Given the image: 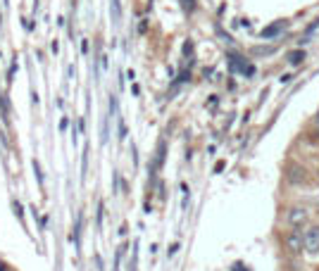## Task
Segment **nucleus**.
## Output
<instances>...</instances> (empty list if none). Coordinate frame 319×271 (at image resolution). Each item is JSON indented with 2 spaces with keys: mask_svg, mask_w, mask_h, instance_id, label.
Returning a JSON list of instances; mask_svg holds the SVG:
<instances>
[{
  "mask_svg": "<svg viewBox=\"0 0 319 271\" xmlns=\"http://www.w3.org/2000/svg\"><path fill=\"white\" fill-rule=\"evenodd\" d=\"M231 271H250V269H248L245 264H243V262H236V264L231 266Z\"/></svg>",
  "mask_w": 319,
  "mask_h": 271,
  "instance_id": "9",
  "label": "nucleus"
},
{
  "mask_svg": "<svg viewBox=\"0 0 319 271\" xmlns=\"http://www.w3.org/2000/svg\"><path fill=\"white\" fill-rule=\"evenodd\" d=\"M305 252H310V255L319 252V226H310L305 231Z\"/></svg>",
  "mask_w": 319,
  "mask_h": 271,
  "instance_id": "2",
  "label": "nucleus"
},
{
  "mask_svg": "<svg viewBox=\"0 0 319 271\" xmlns=\"http://www.w3.org/2000/svg\"><path fill=\"white\" fill-rule=\"evenodd\" d=\"M286 29H288V21L281 19V21H274V24H269V27H264L262 31H260V36H262V38H274V36L284 34Z\"/></svg>",
  "mask_w": 319,
  "mask_h": 271,
  "instance_id": "3",
  "label": "nucleus"
},
{
  "mask_svg": "<svg viewBox=\"0 0 319 271\" xmlns=\"http://www.w3.org/2000/svg\"><path fill=\"white\" fill-rule=\"evenodd\" d=\"M305 60V50H293V53H288V62L291 64H300Z\"/></svg>",
  "mask_w": 319,
  "mask_h": 271,
  "instance_id": "6",
  "label": "nucleus"
},
{
  "mask_svg": "<svg viewBox=\"0 0 319 271\" xmlns=\"http://www.w3.org/2000/svg\"><path fill=\"white\" fill-rule=\"evenodd\" d=\"M305 221H307V212H305V209L293 207L291 212H288V224H291L293 229H300Z\"/></svg>",
  "mask_w": 319,
  "mask_h": 271,
  "instance_id": "4",
  "label": "nucleus"
},
{
  "mask_svg": "<svg viewBox=\"0 0 319 271\" xmlns=\"http://www.w3.org/2000/svg\"><path fill=\"white\" fill-rule=\"evenodd\" d=\"M112 19H115V24L122 19V12H119V0H112Z\"/></svg>",
  "mask_w": 319,
  "mask_h": 271,
  "instance_id": "7",
  "label": "nucleus"
},
{
  "mask_svg": "<svg viewBox=\"0 0 319 271\" xmlns=\"http://www.w3.org/2000/svg\"><path fill=\"white\" fill-rule=\"evenodd\" d=\"M286 248H288V252H293V255L303 252L305 250V233H300L298 229H293L291 233H288V238H286Z\"/></svg>",
  "mask_w": 319,
  "mask_h": 271,
  "instance_id": "1",
  "label": "nucleus"
},
{
  "mask_svg": "<svg viewBox=\"0 0 319 271\" xmlns=\"http://www.w3.org/2000/svg\"><path fill=\"white\" fill-rule=\"evenodd\" d=\"M314 129H317V136H319V114L314 117Z\"/></svg>",
  "mask_w": 319,
  "mask_h": 271,
  "instance_id": "12",
  "label": "nucleus"
},
{
  "mask_svg": "<svg viewBox=\"0 0 319 271\" xmlns=\"http://www.w3.org/2000/svg\"><path fill=\"white\" fill-rule=\"evenodd\" d=\"M0 271H12V269H10V266H7L5 262H0Z\"/></svg>",
  "mask_w": 319,
  "mask_h": 271,
  "instance_id": "11",
  "label": "nucleus"
},
{
  "mask_svg": "<svg viewBox=\"0 0 319 271\" xmlns=\"http://www.w3.org/2000/svg\"><path fill=\"white\" fill-rule=\"evenodd\" d=\"M184 53H186V55H191V53H193V43H191V41L184 45Z\"/></svg>",
  "mask_w": 319,
  "mask_h": 271,
  "instance_id": "10",
  "label": "nucleus"
},
{
  "mask_svg": "<svg viewBox=\"0 0 319 271\" xmlns=\"http://www.w3.org/2000/svg\"><path fill=\"white\" fill-rule=\"evenodd\" d=\"M274 53H277V45H255V48H250L253 57H267V55H274Z\"/></svg>",
  "mask_w": 319,
  "mask_h": 271,
  "instance_id": "5",
  "label": "nucleus"
},
{
  "mask_svg": "<svg viewBox=\"0 0 319 271\" xmlns=\"http://www.w3.org/2000/svg\"><path fill=\"white\" fill-rule=\"evenodd\" d=\"M181 7H184V12L191 14L195 10V0H181Z\"/></svg>",
  "mask_w": 319,
  "mask_h": 271,
  "instance_id": "8",
  "label": "nucleus"
}]
</instances>
